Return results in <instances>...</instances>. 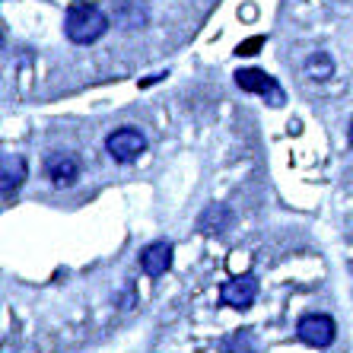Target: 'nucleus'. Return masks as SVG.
I'll return each mask as SVG.
<instances>
[{
    "label": "nucleus",
    "instance_id": "nucleus-4",
    "mask_svg": "<svg viewBox=\"0 0 353 353\" xmlns=\"http://www.w3.org/2000/svg\"><path fill=\"white\" fill-rule=\"evenodd\" d=\"M236 86L242 92H258V96L271 99V105H283V90L277 86V80L274 77H268L264 70H239L236 74Z\"/></svg>",
    "mask_w": 353,
    "mask_h": 353
},
{
    "label": "nucleus",
    "instance_id": "nucleus-13",
    "mask_svg": "<svg viewBox=\"0 0 353 353\" xmlns=\"http://www.w3.org/2000/svg\"><path fill=\"white\" fill-rule=\"evenodd\" d=\"M347 137H350V143H353V118H350V128H347Z\"/></svg>",
    "mask_w": 353,
    "mask_h": 353
},
{
    "label": "nucleus",
    "instance_id": "nucleus-8",
    "mask_svg": "<svg viewBox=\"0 0 353 353\" xmlns=\"http://www.w3.org/2000/svg\"><path fill=\"white\" fill-rule=\"evenodd\" d=\"M23 181H26V159L17 157V153H3L0 157V188H3V197L13 194Z\"/></svg>",
    "mask_w": 353,
    "mask_h": 353
},
{
    "label": "nucleus",
    "instance_id": "nucleus-5",
    "mask_svg": "<svg viewBox=\"0 0 353 353\" xmlns=\"http://www.w3.org/2000/svg\"><path fill=\"white\" fill-rule=\"evenodd\" d=\"M255 296H258V280L252 277V274L232 277L220 287V299H223V305H230V309H248V305L255 303Z\"/></svg>",
    "mask_w": 353,
    "mask_h": 353
},
{
    "label": "nucleus",
    "instance_id": "nucleus-6",
    "mask_svg": "<svg viewBox=\"0 0 353 353\" xmlns=\"http://www.w3.org/2000/svg\"><path fill=\"white\" fill-rule=\"evenodd\" d=\"M45 172H48V179L58 185V188H70V185H77V179H80V159L74 157V153H51L48 159H45Z\"/></svg>",
    "mask_w": 353,
    "mask_h": 353
},
{
    "label": "nucleus",
    "instance_id": "nucleus-2",
    "mask_svg": "<svg viewBox=\"0 0 353 353\" xmlns=\"http://www.w3.org/2000/svg\"><path fill=\"white\" fill-rule=\"evenodd\" d=\"M105 150L115 163H134L147 150V137L137 128H118V131H112L105 137Z\"/></svg>",
    "mask_w": 353,
    "mask_h": 353
},
{
    "label": "nucleus",
    "instance_id": "nucleus-11",
    "mask_svg": "<svg viewBox=\"0 0 353 353\" xmlns=\"http://www.w3.org/2000/svg\"><path fill=\"white\" fill-rule=\"evenodd\" d=\"M220 350L223 353H252L255 350V334L252 331H236V334L223 337Z\"/></svg>",
    "mask_w": 353,
    "mask_h": 353
},
{
    "label": "nucleus",
    "instance_id": "nucleus-3",
    "mask_svg": "<svg viewBox=\"0 0 353 353\" xmlns=\"http://www.w3.org/2000/svg\"><path fill=\"white\" fill-rule=\"evenodd\" d=\"M296 334H299V341L309 347H331L337 337V328H334V319L312 312V315H303V319H299Z\"/></svg>",
    "mask_w": 353,
    "mask_h": 353
},
{
    "label": "nucleus",
    "instance_id": "nucleus-9",
    "mask_svg": "<svg viewBox=\"0 0 353 353\" xmlns=\"http://www.w3.org/2000/svg\"><path fill=\"white\" fill-rule=\"evenodd\" d=\"M197 226H201V232H207V236H220V232H226L232 226V210L226 204H210L204 214H201Z\"/></svg>",
    "mask_w": 353,
    "mask_h": 353
},
{
    "label": "nucleus",
    "instance_id": "nucleus-7",
    "mask_svg": "<svg viewBox=\"0 0 353 353\" xmlns=\"http://www.w3.org/2000/svg\"><path fill=\"white\" fill-rule=\"evenodd\" d=\"M172 242H165V239H159V242H150L143 252H140V268H143V274H150V277H163L169 268H172Z\"/></svg>",
    "mask_w": 353,
    "mask_h": 353
},
{
    "label": "nucleus",
    "instance_id": "nucleus-10",
    "mask_svg": "<svg viewBox=\"0 0 353 353\" xmlns=\"http://www.w3.org/2000/svg\"><path fill=\"white\" fill-rule=\"evenodd\" d=\"M115 19L124 26V29H137V26L147 23V7H143L140 0H118Z\"/></svg>",
    "mask_w": 353,
    "mask_h": 353
},
{
    "label": "nucleus",
    "instance_id": "nucleus-1",
    "mask_svg": "<svg viewBox=\"0 0 353 353\" xmlns=\"http://www.w3.org/2000/svg\"><path fill=\"white\" fill-rule=\"evenodd\" d=\"M108 32V17L90 0H74L64 17V35L74 45H92Z\"/></svg>",
    "mask_w": 353,
    "mask_h": 353
},
{
    "label": "nucleus",
    "instance_id": "nucleus-12",
    "mask_svg": "<svg viewBox=\"0 0 353 353\" xmlns=\"http://www.w3.org/2000/svg\"><path fill=\"white\" fill-rule=\"evenodd\" d=\"M309 74L315 77V80H328L331 77V70H334V64H331V58L328 54H325V51H319V54H312V58H309Z\"/></svg>",
    "mask_w": 353,
    "mask_h": 353
}]
</instances>
